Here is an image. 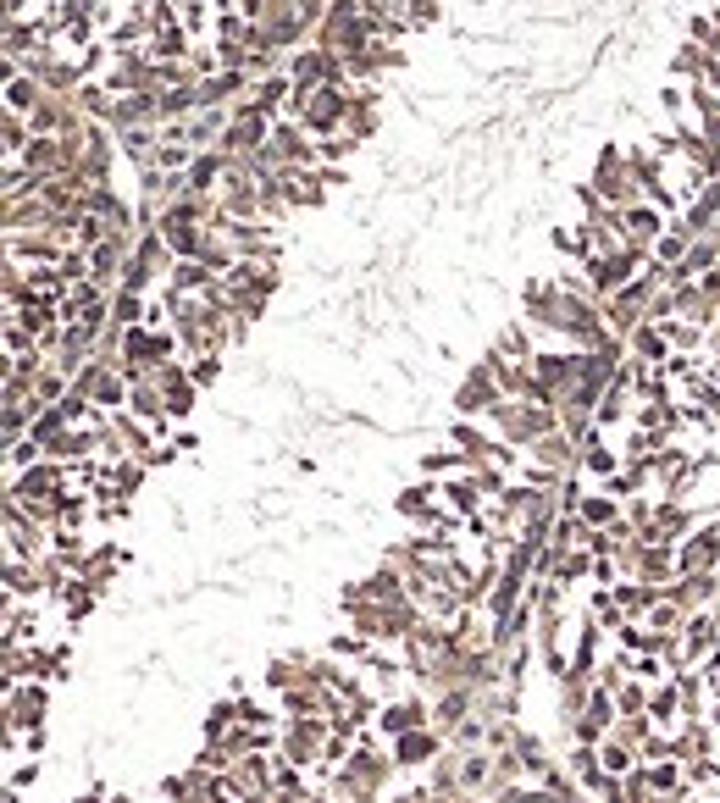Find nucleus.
Listing matches in <instances>:
<instances>
[{
	"label": "nucleus",
	"instance_id": "1",
	"mask_svg": "<svg viewBox=\"0 0 720 803\" xmlns=\"http://www.w3.org/2000/svg\"><path fill=\"white\" fill-rule=\"evenodd\" d=\"M416 726H421V709H416V704H394V709L383 715V732H394V737L416 732Z\"/></svg>",
	"mask_w": 720,
	"mask_h": 803
},
{
	"label": "nucleus",
	"instance_id": "2",
	"mask_svg": "<svg viewBox=\"0 0 720 803\" xmlns=\"http://www.w3.org/2000/svg\"><path fill=\"white\" fill-rule=\"evenodd\" d=\"M399 759H405V765H427V759H432V737L405 732V737H399Z\"/></svg>",
	"mask_w": 720,
	"mask_h": 803
},
{
	"label": "nucleus",
	"instance_id": "3",
	"mask_svg": "<svg viewBox=\"0 0 720 803\" xmlns=\"http://www.w3.org/2000/svg\"><path fill=\"white\" fill-rule=\"evenodd\" d=\"M582 516H588L593 527H610V521H615V504H610V499H588V504H582Z\"/></svg>",
	"mask_w": 720,
	"mask_h": 803
},
{
	"label": "nucleus",
	"instance_id": "4",
	"mask_svg": "<svg viewBox=\"0 0 720 803\" xmlns=\"http://www.w3.org/2000/svg\"><path fill=\"white\" fill-rule=\"evenodd\" d=\"M588 471H599V477H610V471H615V455H610V449H604V444H593V449H588Z\"/></svg>",
	"mask_w": 720,
	"mask_h": 803
},
{
	"label": "nucleus",
	"instance_id": "5",
	"mask_svg": "<svg viewBox=\"0 0 720 803\" xmlns=\"http://www.w3.org/2000/svg\"><path fill=\"white\" fill-rule=\"evenodd\" d=\"M621 709H626V715H637V709H643V693H637V687H626V693H621Z\"/></svg>",
	"mask_w": 720,
	"mask_h": 803
},
{
	"label": "nucleus",
	"instance_id": "6",
	"mask_svg": "<svg viewBox=\"0 0 720 803\" xmlns=\"http://www.w3.org/2000/svg\"><path fill=\"white\" fill-rule=\"evenodd\" d=\"M78 803H106V798H78Z\"/></svg>",
	"mask_w": 720,
	"mask_h": 803
}]
</instances>
